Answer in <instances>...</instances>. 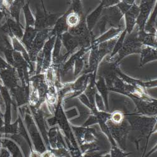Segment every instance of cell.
<instances>
[{
    "label": "cell",
    "mask_w": 157,
    "mask_h": 157,
    "mask_svg": "<svg viewBox=\"0 0 157 157\" xmlns=\"http://www.w3.org/2000/svg\"><path fill=\"white\" fill-rule=\"evenodd\" d=\"M142 47L143 45L138 38V29L135 28L132 33L128 35V36L125 38L123 47L118 52V57L114 61L115 63L118 65L125 57L130 54H140Z\"/></svg>",
    "instance_id": "obj_1"
},
{
    "label": "cell",
    "mask_w": 157,
    "mask_h": 157,
    "mask_svg": "<svg viewBox=\"0 0 157 157\" xmlns=\"http://www.w3.org/2000/svg\"><path fill=\"white\" fill-rule=\"evenodd\" d=\"M50 30H44L43 31L37 32L31 48L28 52L30 61L32 62L36 61L37 55L42 50L45 42L50 36Z\"/></svg>",
    "instance_id": "obj_2"
},
{
    "label": "cell",
    "mask_w": 157,
    "mask_h": 157,
    "mask_svg": "<svg viewBox=\"0 0 157 157\" xmlns=\"http://www.w3.org/2000/svg\"><path fill=\"white\" fill-rule=\"evenodd\" d=\"M128 121L133 128L141 132L143 135L150 133L156 122L155 118L140 116L129 117Z\"/></svg>",
    "instance_id": "obj_3"
},
{
    "label": "cell",
    "mask_w": 157,
    "mask_h": 157,
    "mask_svg": "<svg viewBox=\"0 0 157 157\" xmlns=\"http://www.w3.org/2000/svg\"><path fill=\"white\" fill-rule=\"evenodd\" d=\"M156 1H141L139 5L140 13L136 20V28L138 31H143L145 24L151 15V11Z\"/></svg>",
    "instance_id": "obj_4"
},
{
    "label": "cell",
    "mask_w": 157,
    "mask_h": 157,
    "mask_svg": "<svg viewBox=\"0 0 157 157\" xmlns=\"http://www.w3.org/2000/svg\"><path fill=\"white\" fill-rule=\"evenodd\" d=\"M56 36H52L48 38L41 50L43 56L42 72L44 73L52 65V52L54 47Z\"/></svg>",
    "instance_id": "obj_5"
},
{
    "label": "cell",
    "mask_w": 157,
    "mask_h": 157,
    "mask_svg": "<svg viewBox=\"0 0 157 157\" xmlns=\"http://www.w3.org/2000/svg\"><path fill=\"white\" fill-rule=\"evenodd\" d=\"M140 13L139 5L135 2L132 5L130 8L125 13L124 16L126 21V29L127 34L132 33L136 27V20Z\"/></svg>",
    "instance_id": "obj_6"
},
{
    "label": "cell",
    "mask_w": 157,
    "mask_h": 157,
    "mask_svg": "<svg viewBox=\"0 0 157 157\" xmlns=\"http://www.w3.org/2000/svg\"><path fill=\"white\" fill-rule=\"evenodd\" d=\"M105 16L108 21V28H120L121 27V20L123 15L116 5L106 8ZM108 29V30H109Z\"/></svg>",
    "instance_id": "obj_7"
},
{
    "label": "cell",
    "mask_w": 157,
    "mask_h": 157,
    "mask_svg": "<svg viewBox=\"0 0 157 157\" xmlns=\"http://www.w3.org/2000/svg\"><path fill=\"white\" fill-rule=\"evenodd\" d=\"M0 78L4 84L11 89L18 86V81H20L16 69L13 67L0 71Z\"/></svg>",
    "instance_id": "obj_8"
},
{
    "label": "cell",
    "mask_w": 157,
    "mask_h": 157,
    "mask_svg": "<svg viewBox=\"0 0 157 157\" xmlns=\"http://www.w3.org/2000/svg\"><path fill=\"white\" fill-rule=\"evenodd\" d=\"M89 50L90 49L80 48L77 52H75V53L74 52L73 54L71 55L70 59L66 62H65L60 67V74L64 75L67 72L71 71L74 66L75 60L77 59L85 56Z\"/></svg>",
    "instance_id": "obj_9"
},
{
    "label": "cell",
    "mask_w": 157,
    "mask_h": 157,
    "mask_svg": "<svg viewBox=\"0 0 157 157\" xmlns=\"http://www.w3.org/2000/svg\"><path fill=\"white\" fill-rule=\"evenodd\" d=\"M141 58L140 62V67H143L145 64L150 62L156 60L157 51L156 48L143 45L141 52Z\"/></svg>",
    "instance_id": "obj_10"
},
{
    "label": "cell",
    "mask_w": 157,
    "mask_h": 157,
    "mask_svg": "<svg viewBox=\"0 0 157 157\" xmlns=\"http://www.w3.org/2000/svg\"><path fill=\"white\" fill-rule=\"evenodd\" d=\"M104 9V8L103 3L102 2H101V3L97 7V8L94 10L92 13H90L86 17V22L89 31H93V29L95 27L97 23L99 20Z\"/></svg>",
    "instance_id": "obj_11"
},
{
    "label": "cell",
    "mask_w": 157,
    "mask_h": 157,
    "mask_svg": "<svg viewBox=\"0 0 157 157\" xmlns=\"http://www.w3.org/2000/svg\"><path fill=\"white\" fill-rule=\"evenodd\" d=\"M93 74H82L80 77L77 78V80L71 84L72 90L81 94L84 91L87 87L89 81Z\"/></svg>",
    "instance_id": "obj_12"
},
{
    "label": "cell",
    "mask_w": 157,
    "mask_h": 157,
    "mask_svg": "<svg viewBox=\"0 0 157 157\" xmlns=\"http://www.w3.org/2000/svg\"><path fill=\"white\" fill-rule=\"evenodd\" d=\"M66 15L67 12L58 19L53 29L50 30V36H61L62 34L68 31L69 27L66 23Z\"/></svg>",
    "instance_id": "obj_13"
},
{
    "label": "cell",
    "mask_w": 157,
    "mask_h": 157,
    "mask_svg": "<svg viewBox=\"0 0 157 157\" xmlns=\"http://www.w3.org/2000/svg\"><path fill=\"white\" fill-rule=\"evenodd\" d=\"M123 30L121 27L111 28L108 31H106V32H104L103 34H102L99 37L96 38L94 41L93 42V45H98L101 43L109 41L111 40V39L117 37Z\"/></svg>",
    "instance_id": "obj_14"
},
{
    "label": "cell",
    "mask_w": 157,
    "mask_h": 157,
    "mask_svg": "<svg viewBox=\"0 0 157 157\" xmlns=\"http://www.w3.org/2000/svg\"><path fill=\"white\" fill-rule=\"evenodd\" d=\"M118 36L116 37L113 39H111V40L109 41L104 42L98 45V54H99L101 62H102V60L103 59V58L106 55L110 53L111 54V52L114 48V47L115 45V44L117 40Z\"/></svg>",
    "instance_id": "obj_15"
},
{
    "label": "cell",
    "mask_w": 157,
    "mask_h": 157,
    "mask_svg": "<svg viewBox=\"0 0 157 157\" xmlns=\"http://www.w3.org/2000/svg\"><path fill=\"white\" fill-rule=\"evenodd\" d=\"M138 38L143 45L156 48V35L138 30Z\"/></svg>",
    "instance_id": "obj_16"
},
{
    "label": "cell",
    "mask_w": 157,
    "mask_h": 157,
    "mask_svg": "<svg viewBox=\"0 0 157 157\" xmlns=\"http://www.w3.org/2000/svg\"><path fill=\"white\" fill-rule=\"evenodd\" d=\"M37 31L34 27H25L24 34L21 39V43L29 52L31 48L32 43L36 35Z\"/></svg>",
    "instance_id": "obj_17"
},
{
    "label": "cell",
    "mask_w": 157,
    "mask_h": 157,
    "mask_svg": "<svg viewBox=\"0 0 157 157\" xmlns=\"http://www.w3.org/2000/svg\"><path fill=\"white\" fill-rule=\"evenodd\" d=\"M98 80L95 82V86L96 89L98 90L100 95L102 98L104 104L107 108V109L109 111V107H108V87L106 84V81L104 80V78L101 76H98Z\"/></svg>",
    "instance_id": "obj_18"
},
{
    "label": "cell",
    "mask_w": 157,
    "mask_h": 157,
    "mask_svg": "<svg viewBox=\"0 0 157 157\" xmlns=\"http://www.w3.org/2000/svg\"><path fill=\"white\" fill-rule=\"evenodd\" d=\"M6 23L10 27L11 32L13 36L17 38L18 40H21L24 34V32L23 28L20 25V23L17 22L15 20L10 18V17H8Z\"/></svg>",
    "instance_id": "obj_19"
},
{
    "label": "cell",
    "mask_w": 157,
    "mask_h": 157,
    "mask_svg": "<svg viewBox=\"0 0 157 157\" xmlns=\"http://www.w3.org/2000/svg\"><path fill=\"white\" fill-rule=\"evenodd\" d=\"M11 39V44H12L13 48V50L20 53L23 56L24 59L27 60V62L31 65L32 67H33L32 62L30 61V59L29 57L28 52L27 49L25 48V46L23 45V44L20 42V40H18V39L16 38L15 37H13Z\"/></svg>",
    "instance_id": "obj_20"
},
{
    "label": "cell",
    "mask_w": 157,
    "mask_h": 157,
    "mask_svg": "<svg viewBox=\"0 0 157 157\" xmlns=\"http://www.w3.org/2000/svg\"><path fill=\"white\" fill-rule=\"evenodd\" d=\"M156 15L157 7H155L151 15L149 17L145 26L144 31L148 33L156 35Z\"/></svg>",
    "instance_id": "obj_21"
},
{
    "label": "cell",
    "mask_w": 157,
    "mask_h": 157,
    "mask_svg": "<svg viewBox=\"0 0 157 157\" xmlns=\"http://www.w3.org/2000/svg\"><path fill=\"white\" fill-rule=\"evenodd\" d=\"M25 5L24 1H14L11 2L9 8L8 12L10 16H11L13 20L17 22L20 23V10L23 8Z\"/></svg>",
    "instance_id": "obj_22"
},
{
    "label": "cell",
    "mask_w": 157,
    "mask_h": 157,
    "mask_svg": "<svg viewBox=\"0 0 157 157\" xmlns=\"http://www.w3.org/2000/svg\"><path fill=\"white\" fill-rule=\"evenodd\" d=\"M85 18L84 16H80L76 13L72 11L70 8L67 11L66 15V23L69 28H73L78 25L82 18Z\"/></svg>",
    "instance_id": "obj_23"
},
{
    "label": "cell",
    "mask_w": 157,
    "mask_h": 157,
    "mask_svg": "<svg viewBox=\"0 0 157 157\" xmlns=\"http://www.w3.org/2000/svg\"><path fill=\"white\" fill-rule=\"evenodd\" d=\"M22 9L24 13L25 18V21H26L25 27H34L35 20L30 9L29 2L25 3Z\"/></svg>",
    "instance_id": "obj_24"
},
{
    "label": "cell",
    "mask_w": 157,
    "mask_h": 157,
    "mask_svg": "<svg viewBox=\"0 0 157 157\" xmlns=\"http://www.w3.org/2000/svg\"><path fill=\"white\" fill-rule=\"evenodd\" d=\"M127 35V32L126 30L124 29L119 35L118 38H117V40L115 44V45L114 47V48L111 52V54H110V56H109V57L108 58L109 60H111L112 59L114 58V57L116 56V54L117 53H118V52L120 50V49L121 48V47H123L124 41L125 40L126 36Z\"/></svg>",
    "instance_id": "obj_25"
},
{
    "label": "cell",
    "mask_w": 157,
    "mask_h": 157,
    "mask_svg": "<svg viewBox=\"0 0 157 157\" xmlns=\"http://www.w3.org/2000/svg\"><path fill=\"white\" fill-rule=\"evenodd\" d=\"M84 65H86V62H85V56L83 57H81L80 58L77 59L74 63V76L77 77V75H79L82 70L84 68Z\"/></svg>",
    "instance_id": "obj_26"
},
{
    "label": "cell",
    "mask_w": 157,
    "mask_h": 157,
    "mask_svg": "<svg viewBox=\"0 0 157 157\" xmlns=\"http://www.w3.org/2000/svg\"><path fill=\"white\" fill-rule=\"evenodd\" d=\"M124 115L120 111H115L111 114L109 120L114 124H120L124 120Z\"/></svg>",
    "instance_id": "obj_27"
},
{
    "label": "cell",
    "mask_w": 157,
    "mask_h": 157,
    "mask_svg": "<svg viewBox=\"0 0 157 157\" xmlns=\"http://www.w3.org/2000/svg\"><path fill=\"white\" fill-rule=\"evenodd\" d=\"M71 8L72 9V11L76 13L78 15L84 16L82 3L81 1H78V0L77 1H73Z\"/></svg>",
    "instance_id": "obj_28"
},
{
    "label": "cell",
    "mask_w": 157,
    "mask_h": 157,
    "mask_svg": "<svg viewBox=\"0 0 157 157\" xmlns=\"http://www.w3.org/2000/svg\"><path fill=\"white\" fill-rule=\"evenodd\" d=\"M95 102L96 103V106L98 108L99 111H105V105H104V102L101 96L96 93L95 96ZM95 103V104H96Z\"/></svg>",
    "instance_id": "obj_29"
},
{
    "label": "cell",
    "mask_w": 157,
    "mask_h": 157,
    "mask_svg": "<svg viewBox=\"0 0 157 157\" xmlns=\"http://www.w3.org/2000/svg\"><path fill=\"white\" fill-rule=\"evenodd\" d=\"M126 155V153H124L123 152L121 151L118 148L114 147V148L111 151V157H124Z\"/></svg>",
    "instance_id": "obj_30"
},
{
    "label": "cell",
    "mask_w": 157,
    "mask_h": 157,
    "mask_svg": "<svg viewBox=\"0 0 157 157\" xmlns=\"http://www.w3.org/2000/svg\"><path fill=\"white\" fill-rule=\"evenodd\" d=\"M11 67H11L10 64H8V63L6 61H5L1 57V56H0V71L8 69Z\"/></svg>",
    "instance_id": "obj_31"
},
{
    "label": "cell",
    "mask_w": 157,
    "mask_h": 157,
    "mask_svg": "<svg viewBox=\"0 0 157 157\" xmlns=\"http://www.w3.org/2000/svg\"><path fill=\"white\" fill-rule=\"evenodd\" d=\"M5 14V13L4 11L0 10V26H1V21L3 18V17H4Z\"/></svg>",
    "instance_id": "obj_32"
}]
</instances>
